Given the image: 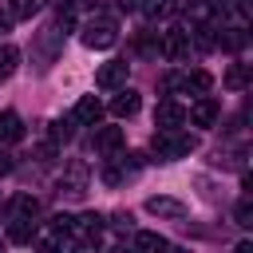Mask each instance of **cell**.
<instances>
[{
    "label": "cell",
    "instance_id": "5bb4252c",
    "mask_svg": "<svg viewBox=\"0 0 253 253\" xmlns=\"http://www.w3.org/2000/svg\"><path fill=\"white\" fill-rule=\"evenodd\" d=\"M8 241H12V245H32V241H36V221H32V217H16V221L8 225Z\"/></svg>",
    "mask_w": 253,
    "mask_h": 253
},
{
    "label": "cell",
    "instance_id": "7a4b0ae2",
    "mask_svg": "<svg viewBox=\"0 0 253 253\" xmlns=\"http://www.w3.org/2000/svg\"><path fill=\"white\" fill-rule=\"evenodd\" d=\"M87 47H95V51H107L115 40H119V24H115V16H107V12H99L95 8V16L83 24V36H79Z\"/></svg>",
    "mask_w": 253,
    "mask_h": 253
},
{
    "label": "cell",
    "instance_id": "30bf717a",
    "mask_svg": "<svg viewBox=\"0 0 253 253\" xmlns=\"http://www.w3.org/2000/svg\"><path fill=\"white\" fill-rule=\"evenodd\" d=\"M138 107H142V99H138V91H130V87H123V91L111 99V115H119V119L138 115Z\"/></svg>",
    "mask_w": 253,
    "mask_h": 253
},
{
    "label": "cell",
    "instance_id": "7c38bea8",
    "mask_svg": "<svg viewBox=\"0 0 253 253\" xmlns=\"http://www.w3.org/2000/svg\"><path fill=\"white\" fill-rule=\"evenodd\" d=\"M20 138H24L20 115H16V111H4V115H0V146H12V142H20Z\"/></svg>",
    "mask_w": 253,
    "mask_h": 253
},
{
    "label": "cell",
    "instance_id": "484cf974",
    "mask_svg": "<svg viewBox=\"0 0 253 253\" xmlns=\"http://www.w3.org/2000/svg\"><path fill=\"white\" fill-rule=\"evenodd\" d=\"M99 4H103V0H71V8H91V12H95Z\"/></svg>",
    "mask_w": 253,
    "mask_h": 253
},
{
    "label": "cell",
    "instance_id": "4316f807",
    "mask_svg": "<svg viewBox=\"0 0 253 253\" xmlns=\"http://www.w3.org/2000/svg\"><path fill=\"white\" fill-rule=\"evenodd\" d=\"M119 8L123 12H134V8H142V0H119Z\"/></svg>",
    "mask_w": 253,
    "mask_h": 253
},
{
    "label": "cell",
    "instance_id": "9c48e42d",
    "mask_svg": "<svg viewBox=\"0 0 253 253\" xmlns=\"http://www.w3.org/2000/svg\"><path fill=\"white\" fill-rule=\"evenodd\" d=\"M170 87H182V91H194V95H206L210 87H213V75L210 71H190V75H182V79H170Z\"/></svg>",
    "mask_w": 253,
    "mask_h": 253
},
{
    "label": "cell",
    "instance_id": "d6986e66",
    "mask_svg": "<svg viewBox=\"0 0 253 253\" xmlns=\"http://www.w3.org/2000/svg\"><path fill=\"white\" fill-rule=\"evenodd\" d=\"M134 245L146 249V253H158V249H170V241L162 233H134Z\"/></svg>",
    "mask_w": 253,
    "mask_h": 253
},
{
    "label": "cell",
    "instance_id": "7402d4cb",
    "mask_svg": "<svg viewBox=\"0 0 253 253\" xmlns=\"http://www.w3.org/2000/svg\"><path fill=\"white\" fill-rule=\"evenodd\" d=\"M36 213H40V202L28 198V194H20L16 198V217H36Z\"/></svg>",
    "mask_w": 253,
    "mask_h": 253
},
{
    "label": "cell",
    "instance_id": "6da1fadb",
    "mask_svg": "<svg viewBox=\"0 0 253 253\" xmlns=\"http://www.w3.org/2000/svg\"><path fill=\"white\" fill-rule=\"evenodd\" d=\"M150 146H154V154L162 158V162H174V158H186V154H194V134H186L182 126H170V130H154V138H150Z\"/></svg>",
    "mask_w": 253,
    "mask_h": 253
},
{
    "label": "cell",
    "instance_id": "44dd1931",
    "mask_svg": "<svg viewBox=\"0 0 253 253\" xmlns=\"http://www.w3.org/2000/svg\"><path fill=\"white\" fill-rule=\"evenodd\" d=\"M237 225H241V229H253V202H249V190H245L241 202H237Z\"/></svg>",
    "mask_w": 253,
    "mask_h": 253
},
{
    "label": "cell",
    "instance_id": "83f0119b",
    "mask_svg": "<svg viewBox=\"0 0 253 253\" xmlns=\"http://www.w3.org/2000/svg\"><path fill=\"white\" fill-rule=\"evenodd\" d=\"M8 28H12V16H8V12H4V16H0V36H4V32H8Z\"/></svg>",
    "mask_w": 253,
    "mask_h": 253
},
{
    "label": "cell",
    "instance_id": "8fae6325",
    "mask_svg": "<svg viewBox=\"0 0 253 253\" xmlns=\"http://www.w3.org/2000/svg\"><path fill=\"white\" fill-rule=\"evenodd\" d=\"M154 123H158L162 130H170V126H182V123H186V111H182L174 99H162V103H158V111H154Z\"/></svg>",
    "mask_w": 253,
    "mask_h": 253
},
{
    "label": "cell",
    "instance_id": "3957f363",
    "mask_svg": "<svg viewBox=\"0 0 253 253\" xmlns=\"http://www.w3.org/2000/svg\"><path fill=\"white\" fill-rule=\"evenodd\" d=\"M126 59H111V63H103L99 71H95V87H103V91H119L123 83H126Z\"/></svg>",
    "mask_w": 253,
    "mask_h": 253
},
{
    "label": "cell",
    "instance_id": "ac0fdd59",
    "mask_svg": "<svg viewBox=\"0 0 253 253\" xmlns=\"http://www.w3.org/2000/svg\"><path fill=\"white\" fill-rule=\"evenodd\" d=\"M40 8H43V0H12V4H8V16H12V20H32Z\"/></svg>",
    "mask_w": 253,
    "mask_h": 253
},
{
    "label": "cell",
    "instance_id": "ffe728a7",
    "mask_svg": "<svg viewBox=\"0 0 253 253\" xmlns=\"http://www.w3.org/2000/svg\"><path fill=\"white\" fill-rule=\"evenodd\" d=\"M245 83H249V67H245V63H233V67L225 71V87H233V91H241Z\"/></svg>",
    "mask_w": 253,
    "mask_h": 253
},
{
    "label": "cell",
    "instance_id": "52a82bcc",
    "mask_svg": "<svg viewBox=\"0 0 253 253\" xmlns=\"http://www.w3.org/2000/svg\"><path fill=\"white\" fill-rule=\"evenodd\" d=\"M103 119V103L95 99V95H83L75 107H71V123H79V126H95Z\"/></svg>",
    "mask_w": 253,
    "mask_h": 253
},
{
    "label": "cell",
    "instance_id": "4fadbf2b",
    "mask_svg": "<svg viewBox=\"0 0 253 253\" xmlns=\"http://www.w3.org/2000/svg\"><path fill=\"white\" fill-rule=\"evenodd\" d=\"M59 190H67V194L79 198V194L87 190V166H83V162H71V166H67V178H59Z\"/></svg>",
    "mask_w": 253,
    "mask_h": 253
},
{
    "label": "cell",
    "instance_id": "8992f818",
    "mask_svg": "<svg viewBox=\"0 0 253 253\" xmlns=\"http://www.w3.org/2000/svg\"><path fill=\"white\" fill-rule=\"evenodd\" d=\"M123 142H126V138H123V126H99V123H95V150H99V154L115 158V154L123 150Z\"/></svg>",
    "mask_w": 253,
    "mask_h": 253
},
{
    "label": "cell",
    "instance_id": "ba28073f",
    "mask_svg": "<svg viewBox=\"0 0 253 253\" xmlns=\"http://www.w3.org/2000/svg\"><path fill=\"white\" fill-rule=\"evenodd\" d=\"M146 210L154 213V217H170V221H178V217H186V206L178 202V198H146Z\"/></svg>",
    "mask_w": 253,
    "mask_h": 253
},
{
    "label": "cell",
    "instance_id": "277c9868",
    "mask_svg": "<svg viewBox=\"0 0 253 253\" xmlns=\"http://www.w3.org/2000/svg\"><path fill=\"white\" fill-rule=\"evenodd\" d=\"M190 32L186 28H170L166 36H162V55L166 59H190Z\"/></svg>",
    "mask_w": 253,
    "mask_h": 253
},
{
    "label": "cell",
    "instance_id": "603a6c76",
    "mask_svg": "<svg viewBox=\"0 0 253 253\" xmlns=\"http://www.w3.org/2000/svg\"><path fill=\"white\" fill-rule=\"evenodd\" d=\"M71 126H75L71 119H55V123H51V138H55V142H67V138H71Z\"/></svg>",
    "mask_w": 253,
    "mask_h": 253
},
{
    "label": "cell",
    "instance_id": "e0dca14e",
    "mask_svg": "<svg viewBox=\"0 0 253 253\" xmlns=\"http://www.w3.org/2000/svg\"><path fill=\"white\" fill-rule=\"evenodd\" d=\"M20 67V47L16 43H0V79H8Z\"/></svg>",
    "mask_w": 253,
    "mask_h": 253
},
{
    "label": "cell",
    "instance_id": "5b68a950",
    "mask_svg": "<svg viewBox=\"0 0 253 253\" xmlns=\"http://www.w3.org/2000/svg\"><path fill=\"white\" fill-rule=\"evenodd\" d=\"M194 126H213L217 119H221V107H217V99H210V95H198V103L190 107V115H186Z\"/></svg>",
    "mask_w": 253,
    "mask_h": 253
},
{
    "label": "cell",
    "instance_id": "d4e9b609",
    "mask_svg": "<svg viewBox=\"0 0 253 253\" xmlns=\"http://www.w3.org/2000/svg\"><path fill=\"white\" fill-rule=\"evenodd\" d=\"M12 166H16V162H12V154L0 146V178H4V174H12Z\"/></svg>",
    "mask_w": 253,
    "mask_h": 253
},
{
    "label": "cell",
    "instance_id": "2e32d148",
    "mask_svg": "<svg viewBox=\"0 0 253 253\" xmlns=\"http://www.w3.org/2000/svg\"><path fill=\"white\" fill-rule=\"evenodd\" d=\"M142 12H146L150 20H166V16L178 12V0H142Z\"/></svg>",
    "mask_w": 253,
    "mask_h": 253
},
{
    "label": "cell",
    "instance_id": "9a60e30c",
    "mask_svg": "<svg viewBox=\"0 0 253 253\" xmlns=\"http://www.w3.org/2000/svg\"><path fill=\"white\" fill-rule=\"evenodd\" d=\"M245 28H221L217 32V47H225V51H241L245 47Z\"/></svg>",
    "mask_w": 253,
    "mask_h": 253
},
{
    "label": "cell",
    "instance_id": "cb8c5ba5",
    "mask_svg": "<svg viewBox=\"0 0 253 253\" xmlns=\"http://www.w3.org/2000/svg\"><path fill=\"white\" fill-rule=\"evenodd\" d=\"M71 221H75L71 213H55V217H51V229H55V233H71Z\"/></svg>",
    "mask_w": 253,
    "mask_h": 253
}]
</instances>
